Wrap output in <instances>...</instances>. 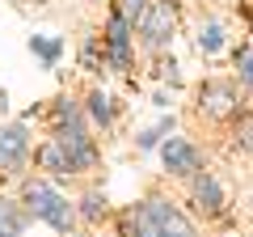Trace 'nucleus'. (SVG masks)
<instances>
[{
    "label": "nucleus",
    "instance_id": "obj_20",
    "mask_svg": "<svg viewBox=\"0 0 253 237\" xmlns=\"http://www.w3.org/2000/svg\"><path fill=\"white\" fill-rule=\"evenodd\" d=\"M169 127H173V123H161V127H152L148 136H139V148H152V144H156V140H161V136H165Z\"/></svg>",
    "mask_w": 253,
    "mask_h": 237
},
{
    "label": "nucleus",
    "instance_id": "obj_19",
    "mask_svg": "<svg viewBox=\"0 0 253 237\" xmlns=\"http://www.w3.org/2000/svg\"><path fill=\"white\" fill-rule=\"evenodd\" d=\"M34 51H38V55H42L46 64H51L55 55H59V43H42V38H34Z\"/></svg>",
    "mask_w": 253,
    "mask_h": 237
},
{
    "label": "nucleus",
    "instance_id": "obj_7",
    "mask_svg": "<svg viewBox=\"0 0 253 237\" xmlns=\"http://www.w3.org/2000/svg\"><path fill=\"white\" fill-rule=\"evenodd\" d=\"M131 21H123V17H110L106 21V59H110V68H131Z\"/></svg>",
    "mask_w": 253,
    "mask_h": 237
},
{
    "label": "nucleus",
    "instance_id": "obj_5",
    "mask_svg": "<svg viewBox=\"0 0 253 237\" xmlns=\"http://www.w3.org/2000/svg\"><path fill=\"white\" fill-rule=\"evenodd\" d=\"M199 106H203V115H211V118H236V106H241L236 85L232 81H203Z\"/></svg>",
    "mask_w": 253,
    "mask_h": 237
},
{
    "label": "nucleus",
    "instance_id": "obj_14",
    "mask_svg": "<svg viewBox=\"0 0 253 237\" xmlns=\"http://www.w3.org/2000/svg\"><path fill=\"white\" fill-rule=\"evenodd\" d=\"M89 115H93V123L110 127V118H114V106H110V98H106L101 89H93V93H89Z\"/></svg>",
    "mask_w": 253,
    "mask_h": 237
},
{
    "label": "nucleus",
    "instance_id": "obj_9",
    "mask_svg": "<svg viewBox=\"0 0 253 237\" xmlns=\"http://www.w3.org/2000/svg\"><path fill=\"white\" fill-rule=\"evenodd\" d=\"M190 195H194V203H199L207 216H224V191H219V182L211 178V174H194Z\"/></svg>",
    "mask_w": 253,
    "mask_h": 237
},
{
    "label": "nucleus",
    "instance_id": "obj_18",
    "mask_svg": "<svg viewBox=\"0 0 253 237\" xmlns=\"http://www.w3.org/2000/svg\"><path fill=\"white\" fill-rule=\"evenodd\" d=\"M81 212H84V216H89V220H97L101 212H106V199H101L97 191H89V195H84V199H81Z\"/></svg>",
    "mask_w": 253,
    "mask_h": 237
},
{
    "label": "nucleus",
    "instance_id": "obj_16",
    "mask_svg": "<svg viewBox=\"0 0 253 237\" xmlns=\"http://www.w3.org/2000/svg\"><path fill=\"white\" fill-rule=\"evenodd\" d=\"M219 47H224V30H219L215 21H207V26L199 30V51L211 55V51H219Z\"/></svg>",
    "mask_w": 253,
    "mask_h": 237
},
{
    "label": "nucleus",
    "instance_id": "obj_15",
    "mask_svg": "<svg viewBox=\"0 0 253 237\" xmlns=\"http://www.w3.org/2000/svg\"><path fill=\"white\" fill-rule=\"evenodd\" d=\"M232 64H236V76H241V85H245V89H253V47H241Z\"/></svg>",
    "mask_w": 253,
    "mask_h": 237
},
{
    "label": "nucleus",
    "instance_id": "obj_6",
    "mask_svg": "<svg viewBox=\"0 0 253 237\" xmlns=\"http://www.w3.org/2000/svg\"><path fill=\"white\" fill-rule=\"evenodd\" d=\"M161 161H165V170L177 174V178H194V174H203V157H199V148L190 144V140H177V136L165 140Z\"/></svg>",
    "mask_w": 253,
    "mask_h": 237
},
{
    "label": "nucleus",
    "instance_id": "obj_12",
    "mask_svg": "<svg viewBox=\"0 0 253 237\" xmlns=\"http://www.w3.org/2000/svg\"><path fill=\"white\" fill-rule=\"evenodd\" d=\"M148 9H152V0H114V17L131 21V26H139L148 17Z\"/></svg>",
    "mask_w": 253,
    "mask_h": 237
},
{
    "label": "nucleus",
    "instance_id": "obj_4",
    "mask_svg": "<svg viewBox=\"0 0 253 237\" xmlns=\"http://www.w3.org/2000/svg\"><path fill=\"white\" fill-rule=\"evenodd\" d=\"M144 208H148V220H152V233L156 237H199L194 225H190L173 203H165V199L152 195V199H144Z\"/></svg>",
    "mask_w": 253,
    "mask_h": 237
},
{
    "label": "nucleus",
    "instance_id": "obj_1",
    "mask_svg": "<svg viewBox=\"0 0 253 237\" xmlns=\"http://www.w3.org/2000/svg\"><path fill=\"white\" fill-rule=\"evenodd\" d=\"M55 140H59V144L68 148V157L76 161V170H89V165L97 161V148H93V136H89V127L81 123L76 106H68V98L59 102V127H55Z\"/></svg>",
    "mask_w": 253,
    "mask_h": 237
},
{
    "label": "nucleus",
    "instance_id": "obj_2",
    "mask_svg": "<svg viewBox=\"0 0 253 237\" xmlns=\"http://www.w3.org/2000/svg\"><path fill=\"white\" fill-rule=\"evenodd\" d=\"M26 208L34 212L38 220H46L51 229H72V220H76L72 203L63 199L55 186H46V182H30L26 186Z\"/></svg>",
    "mask_w": 253,
    "mask_h": 237
},
{
    "label": "nucleus",
    "instance_id": "obj_3",
    "mask_svg": "<svg viewBox=\"0 0 253 237\" xmlns=\"http://www.w3.org/2000/svg\"><path fill=\"white\" fill-rule=\"evenodd\" d=\"M173 30H177V9H173V0H152L148 17L139 21V38H144V47H148V51H161V47L173 38Z\"/></svg>",
    "mask_w": 253,
    "mask_h": 237
},
{
    "label": "nucleus",
    "instance_id": "obj_11",
    "mask_svg": "<svg viewBox=\"0 0 253 237\" xmlns=\"http://www.w3.org/2000/svg\"><path fill=\"white\" fill-rule=\"evenodd\" d=\"M118 233H123V237H156V233H152V220H148V208H144V203L118 216Z\"/></svg>",
    "mask_w": 253,
    "mask_h": 237
},
{
    "label": "nucleus",
    "instance_id": "obj_8",
    "mask_svg": "<svg viewBox=\"0 0 253 237\" xmlns=\"http://www.w3.org/2000/svg\"><path fill=\"white\" fill-rule=\"evenodd\" d=\"M30 157V131L21 123H4L0 127V170H17Z\"/></svg>",
    "mask_w": 253,
    "mask_h": 237
},
{
    "label": "nucleus",
    "instance_id": "obj_22",
    "mask_svg": "<svg viewBox=\"0 0 253 237\" xmlns=\"http://www.w3.org/2000/svg\"><path fill=\"white\" fill-rule=\"evenodd\" d=\"M4 106H9V98H4V89H0V110H4Z\"/></svg>",
    "mask_w": 253,
    "mask_h": 237
},
{
    "label": "nucleus",
    "instance_id": "obj_17",
    "mask_svg": "<svg viewBox=\"0 0 253 237\" xmlns=\"http://www.w3.org/2000/svg\"><path fill=\"white\" fill-rule=\"evenodd\" d=\"M236 148H241V153H253V115L236 118Z\"/></svg>",
    "mask_w": 253,
    "mask_h": 237
},
{
    "label": "nucleus",
    "instance_id": "obj_13",
    "mask_svg": "<svg viewBox=\"0 0 253 237\" xmlns=\"http://www.w3.org/2000/svg\"><path fill=\"white\" fill-rule=\"evenodd\" d=\"M0 237H21V208L0 199Z\"/></svg>",
    "mask_w": 253,
    "mask_h": 237
},
{
    "label": "nucleus",
    "instance_id": "obj_10",
    "mask_svg": "<svg viewBox=\"0 0 253 237\" xmlns=\"http://www.w3.org/2000/svg\"><path fill=\"white\" fill-rule=\"evenodd\" d=\"M38 165L51 174H76V161L68 157V148L59 144V140H46L42 148H38Z\"/></svg>",
    "mask_w": 253,
    "mask_h": 237
},
{
    "label": "nucleus",
    "instance_id": "obj_21",
    "mask_svg": "<svg viewBox=\"0 0 253 237\" xmlns=\"http://www.w3.org/2000/svg\"><path fill=\"white\" fill-rule=\"evenodd\" d=\"M81 64H84V68H97V47H93V43L81 51Z\"/></svg>",
    "mask_w": 253,
    "mask_h": 237
}]
</instances>
